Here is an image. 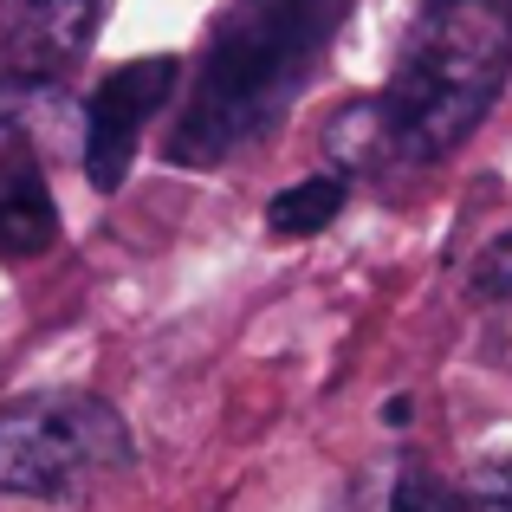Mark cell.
I'll use <instances>...</instances> for the list:
<instances>
[{"label":"cell","instance_id":"obj_3","mask_svg":"<svg viewBox=\"0 0 512 512\" xmlns=\"http://www.w3.org/2000/svg\"><path fill=\"white\" fill-rule=\"evenodd\" d=\"M130 461V435L98 396H33L0 415V487L72 500Z\"/></svg>","mask_w":512,"mask_h":512},{"label":"cell","instance_id":"obj_1","mask_svg":"<svg viewBox=\"0 0 512 512\" xmlns=\"http://www.w3.org/2000/svg\"><path fill=\"white\" fill-rule=\"evenodd\" d=\"M512 72V20L500 0H428L383 98L344 111L363 130L344 163H441L474 137Z\"/></svg>","mask_w":512,"mask_h":512},{"label":"cell","instance_id":"obj_8","mask_svg":"<svg viewBox=\"0 0 512 512\" xmlns=\"http://www.w3.org/2000/svg\"><path fill=\"white\" fill-rule=\"evenodd\" d=\"M467 512H512V454L506 461H487L474 480H467Z\"/></svg>","mask_w":512,"mask_h":512},{"label":"cell","instance_id":"obj_9","mask_svg":"<svg viewBox=\"0 0 512 512\" xmlns=\"http://www.w3.org/2000/svg\"><path fill=\"white\" fill-rule=\"evenodd\" d=\"M396 512H467V506L454 500L448 487H435L428 474H415V480H402V487H396Z\"/></svg>","mask_w":512,"mask_h":512},{"label":"cell","instance_id":"obj_11","mask_svg":"<svg viewBox=\"0 0 512 512\" xmlns=\"http://www.w3.org/2000/svg\"><path fill=\"white\" fill-rule=\"evenodd\" d=\"M506 20H512V7H506Z\"/></svg>","mask_w":512,"mask_h":512},{"label":"cell","instance_id":"obj_4","mask_svg":"<svg viewBox=\"0 0 512 512\" xmlns=\"http://www.w3.org/2000/svg\"><path fill=\"white\" fill-rule=\"evenodd\" d=\"M175 78H182V65L163 52V59H137V65H124V72H111L98 85V98H91V111H85V175H91L98 195L124 188L143 124L169 104Z\"/></svg>","mask_w":512,"mask_h":512},{"label":"cell","instance_id":"obj_2","mask_svg":"<svg viewBox=\"0 0 512 512\" xmlns=\"http://www.w3.org/2000/svg\"><path fill=\"white\" fill-rule=\"evenodd\" d=\"M344 13L350 0H234L201 52L195 98L169 137V156L201 169L260 143L292 111Z\"/></svg>","mask_w":512,"mask_h":512},{"label":"cell","instance_id":"obj_5","mask_svg":"<svg viewBox=\"0 0 512 512\" xmlns=\"http://www.w3.org/2000/svg\"><path fill=\"white\" fill-rule=\"evenodd\" d=\"M111 0H0V39L20 78H59L85 59Z\"/></svg>","mask_w":512,"mask_h":512},{"label":"cell","instance_id":"obj_6","mask_svg":"<svg viewBox=\"0 0 512 512\" xmlns=\"http://www.w3.org/2000/svg\"><path fill=\"white\" fill-rule=\"evenodd\" d=\"M52 240H59V208H52L39 163H26V156L0 163V253L26 260V253H46Z\"/></svg>","mask_w":512,"mask_h":512},{"label":"cell","instance_id":"obj_7","mask_svg":"<svg viewBox=\"0 0 512 512\" xmlns=\"http://www.w3.org/2000/svg\"><path fill=\"white\" fill-rule=\"evenodd\" d=\"M344 214V182L338 175H312V182H292L286 195H273V234H318Z\"/></svg>","mask_w":512,"mask_h":512},{"label":"cell","instance_id":"obj_10","mask_svg":"<svg viewBox=\"0 0 512 512\" xmlns=\"http://www.w3.org/2000/svg\"><path fill=\"white\" fill-rule=\"evenodd\" d=\"M480 292H512V240H493V253L480 260Z\"/></svg>","mask_w":512,"mask_h":512}]
</instances>
